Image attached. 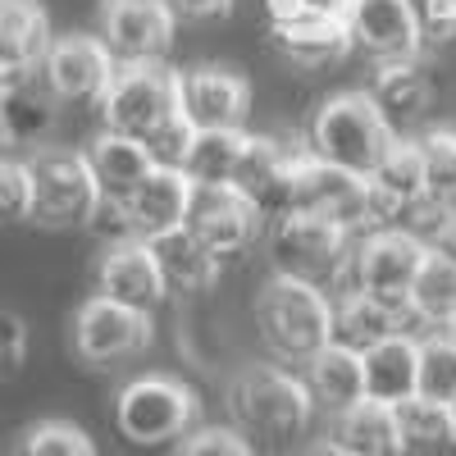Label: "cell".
<instances>
[{"label":"cell","mask_w":456,"mask_h":456,"mask_svg":"<svg viewBox=\"0 0 456 456\" xmlns=\"http://www.w3.org/2000/svg\"><path fill=\"white\" fill-rule=\"evenodd\" d=\"M101 124L110 133H128L151 146L160 165H178L192 146V124L183 114V73H174L165 60H142V64H119L114 83L105 92Z\"/></svg>","instance_id":"6da1fadb"},{"label":"cell","mask_w":456,"mask_h":456,"mask_svg":"<svg viewBox=\"0 0 456 456\" xmlns=\"http://www.w3.org/2000/svg\"><path fill=\"white\" fill-rule=\"evenodd\" d=\"M192 197H197V183L187 178V169L178 165H156L137 192L119 206L128 233L142 242H160L178 228H187V215H192Z\"/></svg>","instance_id":"9a60e30c"},{"label":"cell","mask_w":456,"mask_h":456,"mask_svg":"<svg viewBox=\"0 0 456 456\" xmlns=\"http://www.w3.org/2000/svg\"><path fill=\"white\" fill-rule=\"evenodd\" d=\"M174 28L178 14L169 10V0H105L101 10V42L114 51L119 64L165 60Z\"/></svg>","instance_id":"4fadbf2b"},{"label":"cell","mask_w":456,"mask_h":456,"mask_svg":"<svg viewBox=\"0 0 456 456\" xmlns=\"http://www.w3.org/2000/svg\"><path fill=\"white\" fill-rule=\"evenodd\" d=\"M420 397L434 402H456V338L452 333H429L420 338Z\"/></svg>","instance_id":"1f68e13d"},{"label":"cell","mask_w":456,"mask_h":456,"mask_svg":"<svg viewBox=\"0 0 456 456\" xmlns=\"http://www.w3.org/2000/svg\"><path fill=\"white\" fill-rule=\"evenodd\" d=\"M406 320L411 311H397L361 288H342L333 297V342H342V347H352L361 356L379 347V342H388L393 333H406Z\"/></svg>","instance_id":"44dd1931"},{"label":"cell","mask_w":456,"mask_h":456,"mask_svg":"<svg viewBox=\"0 0 456 456\" xmlns=\"http://www.w3.org/2000/svg\"><path fill=\"white\" fill-rule=\"evenodd\" d=\"M306 388L315 397V406H324L329 415H342L365 402V356L329 342L324 352H315L306 361Z\"/></svg>","instance_id":"cb8c5ba5"},{"label":"cell","mask_w":456,"mask_h":456,"mask_svg":"<svg viewBox=\"0 0 456 456\" xmlns=\"http://www.w3.org/2000/svg\"><path fill=\"white\" fill-rule=\"evenodd\" d=\"M0 333H5V370L14 374L23 365V356H28V324L19 315H5L0 320Z\"/></svg>","instance_id":"74e56055"},{"label":"cell","mask_w":456,"mask_h":456,"mask_svg":"<svg viewBox=\"0 0 456 456\" xmlns=\"http://www.w3.org/2000/svg\"><path fill=\"white\" fill-rule=\"evenodd\" d=\"M420 393V338L393 333L388 342L365 352V397L402 406L406 397Z\"/></svg>","instance_id":"7402d4cb"},{"label":"cell","mask_w":456,"mask_h":456,"mask_svg":"<svg viewBox=\"0 0 456 456\" xmlns=\"http://www.w3.org/2000/svg\"><path fill=\"white\" fill-rule=\"evenodd\" d=\"M352 42L374 64L420 60L425 51V14L415 0H356L352 14Z\"/></svg>","instance_id":"7c38bea8"},{"label":"cell","mask_w":456,"mask_h":456,"mask_svg":"<svg viewBox=\"0 0 456 456\" xmlns=\"http://www.w3.org/2000/svg\"><path fill=\"white\" fill-rule=\"evenodd\" d=\"M197 393L178 384L169 374H142L124 384L119 402H114V425L137 447H156L169 438H187L197 429Z\"/></svg>","instance_id":"ba28073f"},{"label":"cell","mask_w":456,"mask_h":456,"mask_svg":"<svg viewBox=\"0 0 456 456\" xmlns=\"http://www.w3.org/2000/svg\"><path fill=\"white\" fill-rule=\"evenodd\" d=\"M429 247L438 251V256H447V260H456V215H447L434 233H429Z\"/></svg>","instance_id":"f35d334b"},{"label":"cell","mask_w":456,"mask_h":456,"mask_svg":"<svg viewBox=\"0 0 456 456\" xmlns=\"http://www.w3.org/2000/svg\"><path fill=\"white\" fill-rule=\"evenodd\" d=\"M425 260H429V238L411 233V228H370L352 247L347 288H361L397 311H411V288L420 279Z\"/></svg>","instance_id":"8992f818"},{"label":"cell","mask_w":456,"mask_h":456,"mask_svg":"<svg viewBox=\"0 0 456 456\" xmlns=\"http://www.w3.org/2000/svg\"><path fill=\"white\" fill-rule=\"evenodd\" d=\"M51 46V19L37 0H0V87L37 83Z\"/></svg>","instance_id":"2e32d148"},{"label":"cell","mask_w":456,"mask_h":456,"mask_svg":"<svg viewBox=\"0 0 456 456\" xmlns=\"http://www.w3.org/2000/svg\"><path fill=\"white\" fill-rule=\"evenodd\" d=\"M251 110V87L238 69L197 64L183 69V114L192 128H242Z\"/></svg>","instance_id":"ac0fdd59"},{"label":"cell","mask_w":456,"mask_h":456,"mask_svg":"<svg viewBox=\"0 0 456 456\" xmlns=\"http://www.w3.org/2000/svg\"><path fill=\"white\" fill-rule=\"evenodd\" d=\"M352 228L338 224L329 215H311V210H288L270 224V251L279 274H297V279H324L333 270H347L352 260Z\"/></svg>","instance_id":"9c48e42d"},{"label":"cell","mask_w":456,"mask_h":456,"mask_svg":"<svg viewBox=\"0 0 456 456\" xmlns=\"http://www.w3.org/2000/svg\"><path fill=\"white\" fill-rule=\"evenodd\" d=\"M114 73H119V60L114 51L101 42V32H69L55 37V46L42 64V83L55 92L60 105H101Z\"/></svg>","instance_id":"30bf717a"},{"label":"cell","mask_w":456,"mask_h":456,"mask_svg":"<svg viewBox=\"0 0 456 456\" xmlns=\"http://www.w3.org/2000/svg\"><path fill=\"white\" fill-rule=\"evenodd\" d=\"M397 420H402V434L411 447H447L456 443V415L447 402H434V397H406L397 406Z\"/></svg>","instance_id":"4dcf8cb0"},{"label":"cell","mask_w":456,"mask_h":456,"mask_svg":"<svg viewBox=\"0 0 456 456\" xmlns=\"http://www.w3.org/2000/svg\"><path fill=\"white\" fill-rule=\"evenodd\" d=\"M265 224V210L256 197H247L242 187L219 183V187H197L192 197V215H187V228L215 251V256H238L256 242Z\"/></svg>","instance_id":"5bb4252c"},{"label":"cell","mask_w":456,"mask_h":456,"mask_svg":"<svg viewBox=\"0 0 456 456\" xmlns=\"http://www.w3.org/2000/svg\"><path fill=\"white\" fill-rule=\"evenodd\" d=\"M96 292L151 315L165 301V292H169L165 270H160V260H156V247L142 242V238L110 242L105 256H101V265H96Z\"/></svg>","instance_id":"e0dca14e"},{"label":"cell","mask_w":456,"mask_h":456,"mask_svg":"<svg viewBox=\"0 0 456 456\" xmlns=\"http://www.w3.org/2000/svg\"><path fill=\"white\" fill-rule=\"evenodd\" d=\"M32 183H37V224L46 228H78L105 210V192L87 165V151L37 146L28 151Z\"/></svg>","instance_id":"52a82bcc"},{"label":"cell","mask_w":456,"mask_h":456,"mask_svg":"<svg viewBox=\"0 0 456 456\" xmlns=\"http://www.w3.org/2000/svg\"><path fill=\"white\" fill-rule=\"evenodd\" d=\"M306 456H356L352 447H342V443H333V438H324V443H315Z\"/></svg>","instance_id":"7bdbcfd3"},{"label":"cell","mask_w":456,"mask_h":456,"mask_svg":"<svg viewBox=\"0 0 456 456\" xmlns=\"http://www.w3.org/2000/svg\"><path fill=\"white\" fill-rule=\"evenodd\" d=\"M256 329L279 361L306 365L333 342V297L311 279L274 274L256 297Z\"/></svg>","instance_id":"7a4b0ae2"},{"label":"cell","mask_w":456,"mask_h":456,"mask_svg":"<svg viewBox=\"0 0 456 456\" xmlns=\"http://www.w3.org/2000/svg\"><path fill=\"white\" fill-rule=\"evenodd\" d=\"M292 165V151L279 142V137H265V133H247V151H242V165L233 174V187H242L247 197L260 201V210H270L279 183ZM270 219V215H265Z\"/></svg>","instance_id":"f1b7e54d"},{"label":"cell","mask_w":456,"mask_h":456,"mask_svg":"<svg viewBox=\"0 0 456 456\" xmlns=\"http://www.w3.org/2000/svg\"><path fill=\"white\" fill-rule=\"evenodd\" d=\"M265 10H270V28H274V23H288V19H297L301 10H311V5H306V0H270Z\"/></svg>","instance_id":"60d3db41"},{"label":"cell","mask_w":456,"mask_h":456,"mask_svg":"<svg viewBox=\"0 0 456 456\" xmlns=\"http://www.w3.org/2000/svg\"><path fill=\"white\" fill-rule=\"evenodd\" d=\"M228 406H233L238 425L260 438H292L311 425L315 397L306 388V379L292 370L274 365H251L233 379L228 388Z\"/></svg>","instance_id":"5b68a950"},{"label":"cell","mask_w":456,"mask_h":456,"mask_svg":"<svg viewBox=\"0 0 456 456\" xmlns=\"http://www.w3.org/2000/svg\"><path fill=\"white\" fill-rule=\"evenodd\" d=\"M306 5H311V10H324V14H342V19H347L356 0H306Z\"/></svg>","instance_id":"b9f144b4"},{"label":"cell","mask_w":456,"mask_h":456,"mask_svg":"<svg viewBox=\"0 0 456 456\" xmlns=\"http://www.w3.org/2000/svg\"><path fill=\"white\" fill-rule=\"evenodd\" d=\"M151 247H156V260H160V270H165V283L178 288V292H206V288L219 279L224 256H215V251L192 233V228H178V233L151 242Z\"/></svg>","instance_id":"484cf974"},{"label":"cell","mask_w":456,"mask_h":456,"mask_svg":"<svg viewBox=\"0 0 456 456\" xmlns=\"http://www.w3.org/2000/svg\"><path fill=\"white\" fill-rule=\"evenodd\" d=\"M374 105L384 110V119L402 133L411 124H420L429 105H434V78L425 73L420 60H397V64H374V83H370Z\"/></svg>","instance_id":"603a6c76"},{"label":"cell","mask_w":456,"mask_h":456,"mask_svg":"<svg viewBox=\"0 0 456 456\" xmlns=\"http://www.w3.org/2000/svg\"><path fill=\"white\" fill-rule=\"evenodd\" d=\"M183 456H251V443L238 429H192Z\"/></svg>","instance_id":"d590c367"},{"label":"cell","mask_w":456,"mask_h":456,"mask_svg":"<svg viewBox=\"0 0 456 456\" xmlns=\"http://www.w3.org/2000/svg\"><path fill=\"white\" fill-rule=\"evenodd\" d=\"M0 192H5V215L10 219H32L37 215V183L28 160H5L0 165Z\"/></svg>","instance_id":"e575fe53"},{"label":"cell","mask_w":456,"mask_h":456,"mask_svg":"<svg viewBox=\"0 0 456 456\" xmlns=\"http://www.w3.org/2000/svg\"><path fill=\"white\" fill-rule=\"evenodd\" d=\"M169 10L183 23H210V19H224L233 10V0H169Z\"/></svg>","instance_id":"8d00e7d4"},{"label":"cell","mask_w":456,"mask_h":456,"mask_svg":"<svg viewBox=\"0 0 456 456\" xmlns=\"http://www.w3.org/2000/svg\"><path fill=\"white\" fill-rule=\"evenodd\" d=\"M87 165H92V174H96V183H101L105 201H110V206H124L137 187L156 174L160 160L151 156L146 142L105 128V133L92 137V146H87Z\"/></svg>","instance_id":"ffe728a7"},{"label":"cell","mask_w":456,"mask_h":456,"mask_svg":"<svg viewBox=\"0 0 456 456\" xmlns=\"http://www.w3.org/2000/svg\"><path fill=\"white\" fill-rule=\"evenodd\" d=\"M270 32H274V51L297 69H324V64H338L347 51H356L352 23L324 10H301L297 19L274 23Z\"/></svg>","instance_id":"d6986e66"},{"label":"cell","mask_w":456,"mask_h":456,"mask_svg":"<svg viewBox=\"0 0 456 456\" xmlns=\"http://www.w3.org/2000/svg\"><path fill=\"white\" fill-rule=\"evenodd\" d=\"M242 151H247V128H197L192 146L183 156V169L197 187L233 183V174L242 165Z\"/></svg>","instance_id":"83f0119b"},{"label":"cell","mask_w":456,"mask_h":456,"mask_svg":"<svg viewBox=\"0 0 456 456\" xmlns=\"http://www.w3.org/2000/svg\"><path fill=\"white\" fill-rule=\"evenodd\" d=\"M425 23H456V0H415Z\"/></svg>","instance_id":"ab89813d"},{"label":"cell","mask_w":456,"mask_h":456,"mask_svg":"<svg viewBox=\"0 0 456 456\" xmlns=\"http://www.w3.org/2000/svg\"><path fill=\"white\" fill-rule=\"evenodd\" d=\"M411 315L429 324L434 333H447L456 324V260L438 256L434 247H429L420 279L411 288Z\"/></svg>","instance_id":"f546056e"},{"label":"cell","mask_w":456,"mask_h":456,"mask_svg":"<svg viewBox=\"0 0 456 456\" xmlns=\"http://www.w3.org/2000/svg\"><path fill=\"white\" fill-rule=\"evenodd\" d=\"M288 210H311V215H329L338 224H347L352 233H370V178L352 174L342 165L320 160L311 146L292 151V165L279 183V192L270 201V219L288 215Z\"/></svg>","instance_id":"3957f363"},{"label":"cell","mask_w":456,"mask_h":456,"mask_svg":"<svg viewBox=\"0 0 456 456\" xmlns=\"http://www.w3.org/2000/svg\"><path fill=\"white\" fill-rule=\"evenodd\" d=\"M73 347H78V356L92 361V365L137 356V352L151 347V315L96 292L92 301L78 306V315H73Z\"/></svg>","instance_id":"8fae6325"},{"label":"cell","mask_w":456,"mask_h":456,"mask_svg":"<svg viewBox=\"0 0 456 456\" xmlns=\"http://www.w3.org/2000/svg\"><path fill=\"white\" fill-rule=\"evenodd\" d=\"M397 142V128L384 119L370 92H338L329 96L311 119V151L329 165H342L352 174H374L384 151Z\"/></svg>","instance_id":"277c9868"},{"label":"cell","mask_w":456,"mask_h":456,"mask_svg":"<svg viewBox=\"0 0 456 456\" xmlns=\"http://www.w3.org/2000/svg\"><path fill=\"white\" fill-rule=\"evenodd\" d=\"M14 456H96L92 438L69 420H42L19 438Z\"/></svg>","instance_id":"836d02e7"},{"label":"cell","mask_w":456,"mask_h":456,"mask_svg":"<svg viewBox=\"0 0 456 456\" xmlns=\"http://www.w3.org/2000/svg\"><path fill=\"white\" fill-rule=\"evenodd\" d=\"M5 92V110H0V124H5V137L14 146H42L46 133L55 128V114H60V101L55 92L37 78V83H23V87H0Z\"/></svg>","instance_id":"4316f807"},{"label":"cell","mask_w":456,"mask_h":456,"mask_svg":"<svg viewBox=\"0 0 456 456\" xmlns=\"http://www.w3.org/2000/svg\"><path fill=\"white\" fill-rule=\"evenodd\" d=\"M452 415H456V402H452Z\"/></svg>","instance_id":"ee69618b"},{"label":"cell","mask_w":456,"mask_h":456,"mask_svg":"<svg viewBox=\"0 0 456 456\" xmlns=\"http://www.w3.org/2000/svg\"><path fill=\"white\" fill-rule=\"evenodd\" d=\"M333 443L352 447L356 456H402L411 447L397 420V406L370 402V397L352 411L333 415Z\"/></svg>","instance_id":"d4e9b609"},{"label":"cell","mask_w":456,"mask_h":456,"mask_svg":"<svg viewBox=\"0 0 456 456\" xmlns=\"http://www.w3.org/2000/svg\"><path fill=\"white\" fill-rule=\"evenodd\" d=\"M420 146L429 165V201L456 215V128H429Z\"/></svg>","instance_id":"d6a6232c"}]
</instances>
